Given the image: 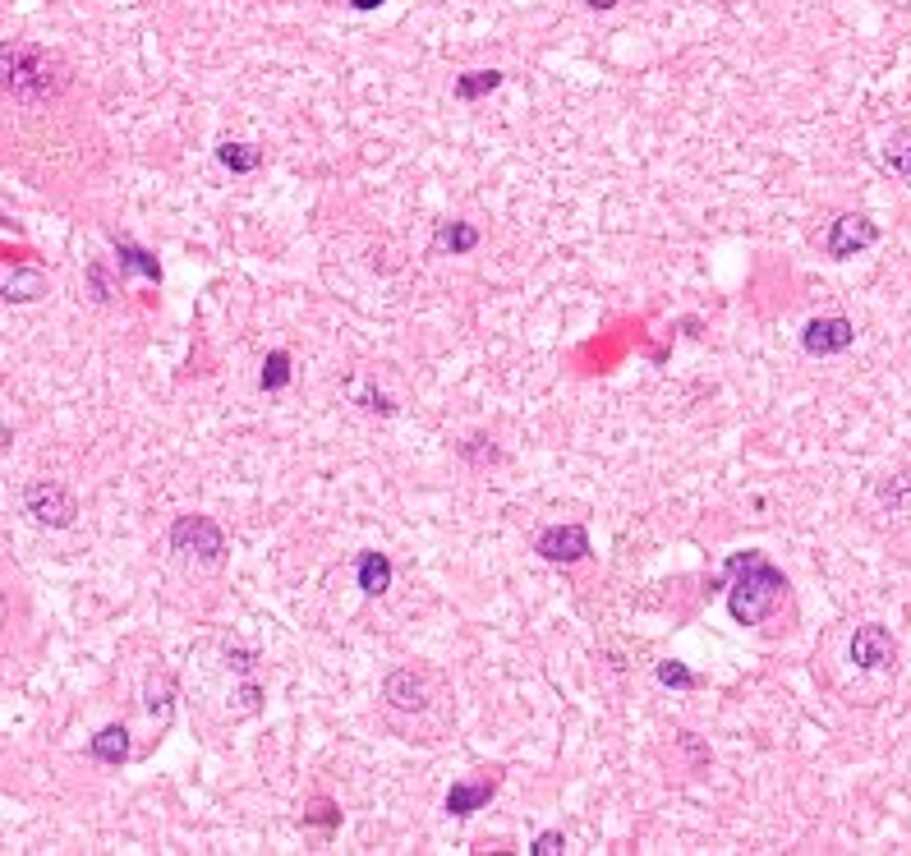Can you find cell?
Segmentation results:
<instances>
[{"label": "cell", "mask_w": 911, "mask_h": 856, "mask_svg": "<svg viewBox=\"0 0 911 856\" xmlns=\"http://www.w3.org/2000/svg\"><path fill=\"white\" fill-rule=\"evenodd\" d=\"M46 295V277L37 268H10L6 272V300L10 304H33Z\"/></svg>", "instance_id": "13"}, {"label": "cell", "mask_w": 911, "mask_h": 856, "mask_svg": "<svg viewBox=\"0 0 911 856\" xmlns=\"http://www.w3.org/2000/svg\"><path fill=\"white\" fill-rule=\"evenodd\" d=\"M359 405H364V410H378V414H397L392 397H382V392H359Z\"/></svg>", "instance_id": "22"}, {"label": "cell", "mask_w": 911, "mask_h": 856, "mask_svg": "<svg viewBox=\"0 0 911 856\" xmlns=\"http://www.w3.org/2000/svg\"><path fill=\"white\" fill-rule=\"evenodd\" d=\"M382 700L392 709L401 714H420L429 705V691H424V678L414 668H397V672H387V682H382Z\"/></svg>", "instance_id": "9"}, {"label": "cell", "mask_w": 911, "mask_h": 856, "mask_svg": "<svg viewBox=\"0 0 911 856\" xmlns=\"http://www.w3.org/2000/svg\"><path fill=\"white\" fill-rule=\"evenodd\" d=\"M585 6H589V10H617L621 0H585Z\"/></svg>", "instance_id": "26"}, {"label": "cell", "mask_w": 911, "mask_h": 856, "mask_svg": "<svg viewBox=\"0 0 911 856\" xmlns=\"http://www.w3.org/2000/svg\"><path fill=\"white\" fill-rule=\"evenodd\" d=\"M355 581H359V589L369 594V599H382L387 589H392V557L387 553H359V562H355Z\"/></svg>", "instance_id": "11"}, {"label": "cell", "mask_w": 911, "mask_h": 856, "mask_svg": "<svg viewBox=\"0 0 911 856\" xmlns=\"http://www.w3.org/2000/svg\"><path fill=\"white\" fill-rule=\"evenodd\" d=\"M801 346H805V355H843V350H852L856 346V327L847 323V318H838V314H828V318H811L801 327Z\"/></svg>", "instance_id": "7"}, {"label": "cell", "mask_w": 911, "mask_h": 856, "mask_svg": "<svg viewBox=\"0 0 911 856\" xmlns=\"http://www.w3.org/2000/svg\"><path fill=\"white\" fill-rule=\"evenodd\" d=\"M171 553L189 557V562H203V566H217L226 557V534L217 530V521H207V516H175Z\"/></svg>", "instance_id": "3"}, {"label": "cell", "mask_w": 911, "mask_h": 856, "mask_svg": "<svg viewBox=\"0 0 911 856\" xmlns=\"http://www.w3.org/2000/svg\"><path fill=\"white\" fill-rule=\"evenodd\" d=\"M727 613L741 627H760V621L773 617V608L783 604L788 594V576L773 562H764L760 553H733L727 557Z\"/></svg>", "instance_id": "1"}, {"label": "cell", "mask_w": 911, "mask_h": 856, "mask_svg": "<svg viewBox=\"0 0 911 856\" xmlns=\"http://www.w3.org/2000/svg\"><path fill=\"white\" fill-rule=\"evenodd\" d=\"M534 553L543 562H557V566H571V562H585L589 557V534L581 525H549L539 539H534Z\"/></svg>", "instance_id": "8"}, {"label": "cell", "mask_w": 911, "mask_h": 856, "mask_svg": "<svg viewBox=\"0 0 911 856\" xmlns=\"http://www.w3.org/2000/svg\"><path fill=\"white\" fill-rule=\"evenodd\" d=\"M217 162L226 166V171H236V175H249V171H258L263 166V148H253V143H221L217 148Z\"/></svg>", "instance_id": "16"}, {"label": "cell", "mask_w": 911, "mask_h": 856, "mask_svg": "<svg viewBox=\"0 0 911 856\" xmlns=\"http://www.w3.org/2000/svg\"><path fill=\"white\" fill-rule=\"evenodd\" d=\"M304 820H308V824H327V828H332V824H336V820H341V815H336V811L327 806V801H318V806H314V811H304Z\"/></svg>", "instance_id": "23"}, {"label": "cell", "mask_w": 911, "mask_h": 856, "mask_svg": "<svg viewBox=\"0 0 911 856\" xmlns=\"http://www.w3.org/2000/svg\"><path fill=\"white\" fill-rule=\"evenodd\" d=\"M530 852H534V856H557V852H566V838H562V834H539Z\"/></svg>", "instance_id": "21"}, {"label": "cell", "mask_w": 911, "mask_h": 856, "mask_svg": "<svg viewBox=\"0 0 911 856\" xmlns=\"http://www.w3.org/2000/svg\"><path fill=\"white\" fill-rule=\"evenodd\" d=\"M883 171L911 180V129H898V134L883 143Z\"/></svg>", "instance_id": "18"}, {"label": "cell", "mask_w": 911, "mask_h": 856, "mask_svg": "<svg viewBox=\"0 0 911 856\" xmlns=\"http://www.w3.org/2000/svg\"><path fill=\"white\" fill-rule=\"evenodd\" d=\"M88 285H93V295L107 304L111 300V285H107V277H101V268H88Z\"/></svg>", "instance_id": "24"}, {"label": "cell", "mask_w": 911, "mask_h": 856, "mask_svg": "<svg viewBox=\"0 0 911 856\" xmlns=\"http://www.w3.org/2000/svg\"><path fill=\"white\" fill-rule=\"evenodd\" d=\"M870 245H879V226L861 213H843V217H833L828 221V236H824V253L828 258H856V253H866Z\"/></svg>", "instance_id": "5"}, {"label": "cell", "mask_w": 911, "mask_h": 856, "mask_svg": "<svg viewBox=\"0 0 911 856\" xmlns=\"http://www.w3.org/2000/svg\"><path fill=\"white\" fill-rule=\"evenodd\" d=\"M852 663L861 668V672H883V668H893V659H898V644H893V636L879 627V621H866V627H856V636H852Z\"/></svg>", "instance_id": "6"}, {"label": "cell", "mask_w": 911, "mask_h": 856, "mask_svg": "<svg viewBox=\"0 0 911 856\" xmlns=\"http://www.w3.org/2000/svg\"><path fill=\"white\" fill-rule=\"evenodd\" d=\"M258 382H263V392H281V387L291 382V355L272 350V355L263 359V373H258Z\"/></svg>", "instance_id": "19"}, {"label": "cell", "mask_w": 911, "mask_h": 856, "mask_svg": "<svg viewBox=\"0 0 911 856\" xmlns=\"http://www.w3.org/2000/svg\"><path fill=\"white\" fill-rule=\"evenodd\" d=\"M6 93L19 101V107H37V101H51L65 88V65L51 56L46 46L33 42H6Z\"/></svg>", "instance_id": "2"}, {"label": "cell", "mask_w": 911, "mask_h": 856, "mask_svg": "<svg viewBox=\"0 0 911 856\" xmlns=\"http://www.w3.org/2000/svg\"><path fill=\"white\" fill-rule=\"evenodd\" d=\"M492 792H498V783H492V778H465V783H452V788H447L442 806H447V815L465 820V815L484 811L488 801H492Z\"/></svg>", "instance_id": "10"}, {"label": "cell", "mask_w": 911, "mask_h": 856, "mask_svg": "<svg viewBox=\"0 0 911 856\" xmlns=\"http://www.w3.org/2000/svg\"><path fill=\"white\" fill-rule=\"evenodd\" d=\"M659 682H663V686H676V691H686V686H695V672H691L686 663L668 659V663H659Z\"/></svg>", "instance_id": "20"}, {"label": "cell", "mask_w": 911, "mask_h": 856, "mask_svg": "<svg viewBox=\"0 0 911 856\" xmlns=\"http://www.w3.org/2000/svg\"><path fill=\"white\" fill-rule=\"evenodd\" d=\"M502 88V69H470V74H460L456 79V97L460 101H475V97H488V93H498Z\"/></svg>", "instance_id": "17"}, {"label": "cell", "mask_w": 911, "mask_h": 856, "mask_svg": "<svg viewBox=\"0 0 911 856\" xmlns=\"http://www.w3.org/2000/svg\"><path fill=\"white\" fill-rule=\"evenodd\" d=\"M23 511H29L37 525L65 530V525H74V516H79V502H74V492L61 479H33L23 488Z\"/></svg>", "instance_id": "4"}, {"label": "cell", "mask_w": 911, "mask_h": 856, "mask_svg": "<svg viewBox=\"0 0 911 856\" xmlns=\"http://www.w3.org/2000/svg\"><path fill=\"white\" fill-rule=\"evenodd\" d=\"M88 750H93V760H101V765H124L129 760V728H124V723H111V728H101L88 741Z\"/></svg>", "instance_id": "12"}, {"label": "cell", "mask_w": 911, "mask_h": 856, "mask_svg": "<svg viewBox=\"0 0 911 856\" xmlns=\"http://www.w3.org/2000/svg\"><path fill=\"white\" fill-rule=\"evenodd\" d=\"M387 0H350V10H359V14H369V10H382Z\"/></svg>", "instance_id": "25"}, {"label": "cell", "mask_w": 911, "mask_h": 856, "mask_svg": "<svg viewBox=\"0 0 911 856\" xmlns=\"http://www.w3.org/2000/svg\"><path fill=\"white\" fill-rule=\"evenodd\" d=\"M475 245H479V230L470 221H442L433 230V249H442V253H470Z\"/></svg>", "instance_id": "14"}, {"label": "cell", "mask_w": 911, "mask_h": 856, "mask_svg": "<svg viewBox=\"0 0 911 856\" xmlns=\"http://www.w3.org/2000/svg\"><path fill=\"white\" fill-rule=\"evenodd\" d=\"M116 263H120V272H139V277H148V281H162L158 253H148V249L129 245V240H116Z\"/></svg>", "instance_id": "15"}]
</instances>
